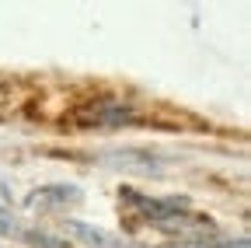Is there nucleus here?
Here are the masks:
<instances>
[{
	"label": "nucleus",
	"instance_id": "1",
	"mask_svg": "<svg viewBox=\"0 0 251 248\" xmlns=\"http://www.w3.org/2000/svg\"><path fill=\"white\" fill-rule=\"evenodd\" d=\"M63 234L74 238V241H84L91 248H143V245H133V241H122L119 234L112 231H101V227H91L84 220H63Z\"/></svg>",
	"mask_w": 251,
	"mask_h": 248
},
{
	"label": "nucleus",
	"instance_id": "4",
	"mask_svg": "<svg viewBox=\"0 0 251 248\" xmlns=\"http://www.w3.org/2000/svg\"><path fill=\"white\" fill-rule=\"evenodd\" d=\"M18 238L28 241V245H39V248H70V241H59V238H52L46 231H21Z\"/></svg>",
	"mask_w": 251,
	"mask_h": 248
},
{
	"label": "nucleus",
	"instance_id": "2",
	"mask_svg": "<svg viewBox=\"0 0 251 248\" xmlns=\"http://www.w3.org/2000/svg\"><path fill=\"white\" fill-rule=\"evenodd\" d=\"M91 109L94 112L87 115V122H94V126H122V122H136V112L129 105H122V102H98Z\"/></svg>",
	"mask_w": 251,
	"mask_h": 248
},
{
	"label": "nucleus",
	"instance_id": "3",
	"mask_svg": "<svg viewBox=\"0 0 251 248\" xmlns=\"http://www.w3.org/2000/svg\"><path fill=\"white\" fill-rule=\"evenodd\" d=\"M67 203H80V189H74V185H42L28 196V206H67Z\"/></svg>",
	"mask_w": 251,
	"mask_h": 248
}]
</instances>
